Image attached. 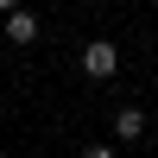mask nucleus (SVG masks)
Here are the masks:
<instances>
[{
  "label": "nucleus",
  "instance_id": "obj_1",
  "mask_svg": "<svg viewBox=\"0 0 158 158\" xmlns=\"http://www.w3.org/2000/svg\"><path fill=\"white\" fill-rule=\"evenodd\" d=\"M82 70L95 76V82H108V76L120 70V51H114L108 38H89V44H82Z\"/></svg>",
  "mask_w": 158,
  "mask_h": 158
},
{
  "label": "nucleus",
  "instance_id": "obj_2",
  "mask_svg": "<svg viewBox=\"0 0 158 158\" xmlns=\"http://www.w3.org/2000/svg\"><path fill=\"white\" fill-rule=\"evenodd\" d=\"M6 38H13V44H32V38H38V19H32L25 6H13V13H6Z\"/></svg>",
  "mask_w": 158,
  "mask_h": 158
},
{
  "label": "nucleus",
  "instance_id": "obj_3",
  "mask_svg": "<svg viewBox=\"0 0 158 158\" xmlns=\"http://www.w3.org/2000/svg\"><path fill=\"white\" fill-rule=\"evenodd\" d=\"M114 127H120V139H139V133H146V114H139V108H120Z\"/></svg>",
  "mask_w": 158,
  "mask_h": 158
},
{
  "label": "nucleus",
  "instance_id": "obj_4",
  "mask_svg": "<svg viewBox=\"0 0 158 158\" xmlns=\"http://www.w3.org/2000/svg\"><path fill=\"white\" fill-rule=\"evenodd\" d=\"M82 158H120V152H108V146H82Z\"/></svg>",
  "mask_w": 158,
  "mask_h": 158
}]
</instances>
